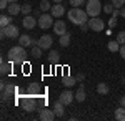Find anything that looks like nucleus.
I'll use <instances>...</instances> for the list:
<instances>
[{"label":"nucleus","instance_id":"nucleus-1","mask_svg":"<svg viewBox=\"0 0 125 121\" xmlns=\"http://www.w3.org/2000/svg\"><path fill=\"white\" fill-rule=\"evenodd\" d=\"M7 58H9V61L12 63H15V65H20V63H25V60H27V52H25V47H12L9 50V53H7Z\"/></svg>","mask_w":125,"mask_h":121},{"label":"nucleus","instance_id":"nucleus-2","mask_svg":"<svg viewBox=\"0 0 125 121\" xmlns=\"http://www.w3.org/2000/svg\"><path fill=\"white\" fill-rule=\"evenodd\" d=\"M67 17H68V20H70L72 23H75V25H82V23H87V22H88V13H87L85 10L78 9V7H72V9L68 10Z\"/></svg>","mask_w":125,"mask_h":121},{"label":"nucleus","instance_id":"nucleus-3","mask_svg":"<svg viewBox=\"0 0 125 121\" xmlns=\"http://www.w3.org/2000/svg\"><path fill=\"white\" fill-rule=\"evenodd\" d=\"M85 7H87L85 12L88 13L90 18H92V17H98L100 12H102V3H100V0H87Z\"/></svg>","mask_w":125,"mask_h":121},{"label":"nucleus","instance_id":"nucleus-4","mask_svg":"<svg viewBox=\"0 0 125 121\" xmlns=\"http://www.w3.org/2000/svg\"><path fill=\"white\" fill-rule=\"evenodd\" d=\"M0 37L2 38H19V27H15L13 23H10L7 27H3L0 30Z\"/></svg>","mask_w":125,"mask_h":121},{"label":"nucleus","instance_id":"nucleus-5","mask_svg":"<svg viewBox=\"0 0 125 121\" xmlns=\"http://www.w3.org/2000/svg\"><path fill=\"white\" fill-rule=\"evenodd\" d=\"M53 15L52 13H42L39 17V27L42 28V30H47V28H50V27H53Z\"/></svg>","mask_w":125,"mask_h":121},{"label":"nucleus","instance_id":"nucleus-6","mask_svg":"<svg viewBox=\"0 0 125 121\" xmlns=\"http://www.w3.org/2000/svg\"><path fill=\"white\" fill-rule=\"evenodd\" d=\"M37 98H33V96H27V98H23L22 100V108H23V111L27 113H33L37 110V103H35Z\"/></svg>","mask_w":125,"mask_h":121},{"label":"nucleus","instance_id":"nucleus-7","mask_svg":"<svg viewBox=\"0 0 125 121\" xmlns=\"http://www.w3.org/2000/svg\"><path fill=\"white\" fill-rule=\"evenodd\" d=\"M88 25H90V30H94V32H104L105 22L102 18H98V17H92L88 20Z\"/></svg>","mask_w":125,"mask_h":121},{"label":"nucleus","instance_id":"nucleus-8","mask_svg":"<svg viewBox=\"0 0 125 121\" xmlns=\"http://www.w3.org/2000/svg\"><path fill=\"white\" fill-rule=\"evenodd\" d=\"M39 111H40V120L42 121H52V120L57 118L53 108H52V110H50V108H42V110H39Z\"/></svg>","mask_w":125,"mask_h":121},{"label":"nucleus","instance_id":"nucleus-9","mask_svg":"<svg viewBox=\"0 0 125 121\" xmlns=\"http://www.w3.org/2000/svg\"><path fill=\"white\" fill-rule=\"evenodd\" d=\"M15 93H17L15 85H7V86L2 90V101H7V100H9V98H12Z\"/></svg>","mask_w":125,"mask_h":121},{"label":"nucleus","instance_id":"nucleus-10","mask_svg":"<svg viewBox=\"0 0 125 121\" xmlns=\"http://www.w3.org/2000/svg\"><path fill=\"white\" fill-rule=\"evenodd\" d=\"M22 25L27 30H32V28H35V25H39V20L35 17H32V15H25L23 20H22Z\"/></svg>","mask_w":125,"mask_h":121},{"label":"nucleus","instance_id":"nucleus-11","mask_svg":"<svg viewBox=\"0 0 125 121\" xmlns=\"http://www.w3.org/2000/svg\"><path fill=\"white\" fill-rule=\"evenodd\" d=\"M53 33L58 35V37H62L63 33H67V25H65V22L63 20H57L55 23H53Z\"/></svg>","mask_w":125,"mask_h":121},{"label":"nucleus","instance_id":"nucleus-12","mask_svg":"<svg viewBox=\"0 0 125 121\" xmlns=\"http://www.w3.org/2000/svg\"><path fill=\"white\" fill-rule=\"evenodd\" d=\"M53 45V38L50 35H42L39 38V47H42L43 50H50V47Z\"/></svg>","mask_w":125,"mask_h":121},{"label":"nucleus","instance_id":"nucleus-13","mask_svg":"<svg viewBox=\"0 0 125 121\" xmlns=\"http://www.w3.org/2000/svg\"><path fill=\"white\" fill-rule=\"evenodd\" d=\"M73 98H75V95L72 93L70 90H65V91H62V93H60V96H58V100L63 103L65 106H67V104H70V103L73 101Z\"/></svg>","mask_w":125,"mask_h":121},{"label":"nucleus","instance_id":"nucleus-14","mask_svg":"<svg viewBox=\"0 0 125 121\" xmlns=\"http://www.w3.org/2000/svg\"><path fill=\"white\" fill-rule=\"evenodd\" d=\"M50 13H52L55 18H60V17H63V13H65V7H63L62 3H53L52 9H50Z\"/></svg>","mask_w":125,"mask_h":121},{"label":"nucleus","instance_id":"nucleus-15","mask_svg":"<svg viewBox=\"0 0 125 121\" xmlns=\"http://www.w3.org/2000/svg\"><path fill=\"white\" fill-rule=\"evenodd\" d=\"M29 95H30V96H33V98H39V96H42V95H45V91L40 88L39 83H32L29 86Z\"/></svg>","mask_w":125,"mask_h":121},{"label":"nucleus","instance_id":"nucleus-16","mask_svg":"<svg viewBox=\"0 0 125 121\" xmlns=\"http://www.w3.org/2000/svg\"><path fill=\"white\" fill-rule=\"evenodd\" d=\"M19 43L22 45V47H33V45H37L39 42H35V40H32V38L29 37V35H20L19 37Z\"/></svg>","mask_w":125,"mask_h":121},{"label":"nucleus","instance_id":"nucleus-17","mask_svg":"<svg viewBox=\"0 0 125 121\" xmlns=\"http://www.w3.org/2000/svg\"><path fill=\"white\" fill-rule=\"evenodd\" d=\"M52 108H53V111H55V114H57V118H62V116H63V113H65V110H63V108H65V104L60 101V100H57V101L53 103V106H52Z\"/></svg>","mask_w":125,"mask_h":121},{"label":"nucleus","instance_id":"nucleus-18","mask_svg":"<svg viewBox=\"0 0 125 121\" xmlns=\"http://www.w3.org/2000/svg\"><path fill=\"white\" fill-rule=\"evenodd\" d=\"M19 13H22V5H19L17 2H12L9 5V15L15 17V15H19Z\"/></svg>","mask_w":125,"mask_h":121},{"label":"nucleus","instance_id":"nucleus-19","mask_svg":"<svg viewBox=\"0 0 125 121\" xmlns=\"http://www.w3.org/2000/svg\"><path fill=\"white\" fill-rule=\"evenodd\" d=\"M12 61H2V65H0V71H2V75H9L12 73Z\"/></svg>","mask_w":125,"mask_h":121},{"label":"nucleus","instance_id":"nucleus-20","mask_svg":"<svg viewBox=\"0 0 125 121\" xmlns=\"http://www.w3.org/2000/svg\"><path fill=\"white\" fill-rule=\"evenodd\" d=\"M62 83H63V86H73V85L77 83V78L75 76H70V75H65L62 78Z\"/></svg>","mask_w":125,"mask_h":121},{"label":"nucleus","instance_id":"nucleus-21","mask_svg":"<svg viewBox=\"0 0 125 121\" xmlns=\"http://www.w3.org/2000/svg\"><path fill=\"white\" fill-rule=\"evenodd\" d=\"M70 40H72V38H70V33H63V35H62V37L58 38V43H60V47H68V45H70Z\"/></svg>","mask_w":125,"mask_h":121},{"label":"nucleus","instance_id":"nucleus-22","mask_svg":"<svg viewBox=\"0 0 125 121\" xmlns=\"http://www.w3.org/2000/svg\"><path fill=\"white\" fill-rule=\"evenodd\" d=\"M107 48H108V52H120V43L117 40H110L107 43Z\"/></svg>","mask_w":125,"mask_h":121},{"label":"nucleus","instance_id":"nucleus-23","mask_svg":"<svg viewBox=\"0 0 125 121\" xmlns=\"http://www.w3.org/2000/svg\"><path fill=\"white\" fill-rule=\"evenodd\" d=\"M85 88H83V86H80V88H78L77 90V93H75V100H77L78 103H82V101H85Z\"/></svg>","mask_w":125,"mask_h":121},{"label":"nucleus","instance_id":"nucleus-24","mask_svg":"<svg viewBox=\"0 0 125 121\" xmlns=\"http://www.w3.org/2000/svg\"><path fill=\"white\" fill-rule=\"evenodd\" d=\"M115 120L117 121H125V106H120L115 110Z\"/></svg>","mask_w":125,"mask_h":121},{"label":"nucleus","instance_id":"nucleus-25","mask_svg":"<svg viewBox=\"0 0 125 121\" xmlns=\"http://www.w3.org/2000/svg\"><path fill=\"white\" fill-rule=\"evenodd\" d=\"M108 91H110V88H108L107 83H98L97 85V93L98 95H107Z\"/></svg>","mask_w":125,"mask_h":121},{"label":"nucleus","instance_id":"nucleus-26","mask_svg":"<svg viewBox=\"0 0 125 121\" xmlns=\"http://www.w3.org/2000/svg\"><path fill=\"white\" fill-rule=\"evenodd\" d=\"M48 60H50L52 63H57L58 60H60V53H58L57 50H50V53H48Z\"/></svg>","mask_w":125,"mask_h":121},{"label":"nucleus","instance_id":"nucleus-27","mask_svg":"<svg viewBox=\"0 0 125 121\" xmlns=\"http://www.w3.org/2000/svg\"><path fill=\"white\" fill-rule=\"evenodd\" d=\"M42 50H43V48L39 47V43L33 45V47H32V56H33V58H40V56H42Z\"/></svg>","mask_w":125,"mask_h":121},{"label":"nucleus","instance_id":"nucleus-28","mask_svg":"<svg viewBox=\"0 0 125 121\" xmlns=\"http://www.w3.org/2000/svg\"><path fill=\"white\" fill-rule=\"evenodd\" d=\"M10 20H12V15H5V13H3V15L0 17V25H2V28L10 25Z\"/></svg>","mask_w":125,"mask_h":121},{"label":"nucleus","instance_id":"nucleus-29","mask_svg":"<svg viewBox=\"0 0 125 121\" xmlns=\"http://www.w3.org/2000/svg\"><path fill=\"white\" fill-rule=\"evenodd\" d=\"M50 9H52V5H50L48 0H42V2H40V10H42V12H47V10H50Z\"/></svg>","mask_w":125,"mask_h":121},{"label":"nucleus","instance_id":"nucleus-30","mask_svg":"<svg viewBox=\"0 0 125 121\" xmlns=\"http://www.w3.org/2000/svg\"><path fill=\"white\" fill-rule=\"evenodd\" d=\"M22 13H23V15H30V13H32V5H30V3L22 5Z\"/></svg>","mask_w":125,"mask_h":121},{"label":"nucleus","instance_id":"nucleus-31","mask_svg":"<svg viewBox=\"0 0 125 121\" xmlns=\"http://www.w3.org/2000/svg\"><path fill=\"white\" fill-rule=\"evenodd\" d=\"M117 42H118L120 45H125V30H124V32H120V33L117 35Z\"/></svg>","mask_w":125,"mask_h":121},{"label":"nucleus","instance_id":"nucleus-32","mask_svg":"<svg viewBox=\"0 0 125 121\" xmlns=\"http://www.w3.org/2000/svg\"><path fill=\"white\" fill-rule=\"evenodd\" d=\"M68 2H70V5H72V7H78V9H80V7L83 5V2H85V0H68Z\"/></svg>","mask_w":125,"mask_h":121},{"label":"nucleus","instance_id":"nucleus-33","mask_svg":"<svg viewBox=\"0 0 125 121\" xmlns=\"http://www.w3.org/2000/svg\"><path fill=\"white\" fill-rule=\"evenodd\" d=\"M114 3H107V5H104V12H105V13H112V12H114Z\"/></svg>","mask_w":125,"mask_h":121},{"label":"nucleus","instance_id":"nucleus-34","mask_svg":"<svg viewBox=\"0 0 125 121\" xmlns=\"http://www.w3.org/2000/svg\"><path fill=\"white\" fill-rule=\"evenodd\" d=\"M112 3H114V7H117V9H122L125 5V0H112Z\"/></svg>","mask_w":125,"mask_h":121},{"label":"nucleus","instance_id":"nucleus-35","mask_svg":"<svg viewBox=\"0 0 125 121\" xmlns=\"http://www.w3.org/2000/svg\"><path fill=\"white\" fill-rule=\"evenodd\" d=\"M9 5H10V2H9V0H0V9H2V10L9 9Z\"/></svg>","mask_w":125,"mask_h":121},{"label":"nucleus","instance_id":"nucleus-36","mask_svg":"<svg viewBox=\"0 0 125 121\" xmlns=\"http://www.w3.org/2000/svg\"><path fill=\"white\" fill-rule=\"evenodd\" d=\"M115 25H117V17H112V18L108 20V27H110V28H114Z\"/></svg>","mask_w":125,"mask_h":121},{"label":"nucleus","instance_id":"nucleus-37","mask_svg":"<svg viewBox=\"0 0 125 121\" xmlns=\"http://www.w3.org/2000/svg\"><path fill=\"white\" fill-rule=\"evenodd\" d=\"M75 78H77V81H83V80H85V75H83V73H77Z\"/></svg>","mask_w":125,"mask_h":121},{"label":"nucleus","instance_id":"nucleus-38","mask_svg":"<svg viewBox=\"0 0 125 121\" xmlns=\"http://www.w3.org/2000/svg\"><path fill=\"white\" fill-rule=\"evenodd\" d=\"M78 27L82 28V30H83V32H87V30H88V28H90V25H88V22H87V23H82V25H78Z\"/></svg>","mask_w":125,"mask_h":121},{"label":"nucleus","instance_id":"nucleus-39","mask_svg":"<svg viewBox=\"0 0 125 121\" xmlns=\"http://www.w3.org/2000/svg\"><path fill=\"white\" fill-rule=\"evenodd\" d=\"M120 56H122V60H125V45L120 47Z\"/></svg>","mask_w":125,"mask_h":121},{"label":"nucleus","instance_id":"nucleus-40","mask_svg":"<svg viewBox=\"0 0 125 121\" xmlns=\"http://www.w3.org/2000/svg\"><path fill=\"white\" fill-rule=\"evenodd\" d=\"M120 106H125V95L120 98Z\"/></svg>","mask_w":125,"mask_h":121},{"label":"nucleus","instance_id":"nucleus-41","mask_svg":"<svg viewBox=\"0 0 125 121\" xmlns=\"http://www.w3.org/2000/svg\"><path fill=\"white\" fill-rule=\"evenodd\" d=\"M120 15L125 18V7H122V10H120Z\"/></svg>","mask_w":125,"mask_h":121},{"label":"nucleus","instance_id":"nucleus-42","mask_svg":"<svg viewBox=\"0 0 125 121\" xmlns=\"http://www.w3.org/2000/svg\"><path fill=\"white\" fill-rule=\"evenodd\" d=\"M52 2H53V3H62L63 0H52Z\"/></svg>","mask_w":125,"mask_h":121},{"label":"nucleus","instance_id":"nucleus-43","mask_svg":"<svg viewBox=\"0 0 125 121\" xmlns=\"http://www.w3.org/2000/svg\"><path fill=\"white\" fill-rule=\"evenodd\" d=\"M9 2H10V3H12V2H19V0H9Z\"/></svg>","mask_w":125,"mask_h":121}]
</instances>
